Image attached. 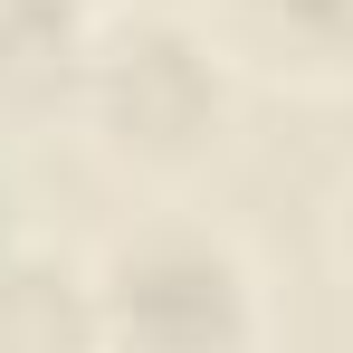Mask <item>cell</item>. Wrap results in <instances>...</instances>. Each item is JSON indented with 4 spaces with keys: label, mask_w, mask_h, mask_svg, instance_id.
Instances as JSON below:
<instances>
[{
    "label": "cell",
    "mask_w": 353,
    "mask_h": 353,
    "mask_svg": "<svg viewBox=\"0 0 353 353\" xmlns=\"http://www.w3.org/2000/svg\"><path fill=\"white\" fill-rule=\"evenodd\" d=\"M230 96H239V67L181 10H134V19L86 29L77 77H67L86 143L134 181H191L230 134Z\"/></svg>",
    "instance_id": "obj_1"
},
{
    "label": "cell",
    "mask_w": 353,
    "mask_h": 353,
    "mask_svg": "<svg viewBox=\"0 0 353 353\" xmlns=\"http://www.w3.org/2000/svg\"><path fill=\"white\" fill-rule=\"evenodd\" d=\"M96 353H268V296L230 230L210 220H134L86 268Z\"/></svg>",
    "instance_id": "obj_2"
},
{
    "label": "cell",
    "mask_w": 353,
    "mask_h": 353,
    "mask_svg": "<svg viewBox=\"0 0 353 353\" xmlns=\"http://www.w3.org/2000/svg\"><path fill=\"white\" fill-rule=\"evenodd\" d=\"M239 77L344 96L353 86V0H201L191 10Z\"/></svg>",
    "instance_id": "obj_3"
},
{
    "label": "cell",
    "mask_w": 353,
    "mask_h": 353,
    "mask_svg": "<svg viewBox=\"0 0 353 353\" xmlns=\"http://www.w3.org/2000/svg\"><path fill=\"white\" fill-rule=\"evenodd\" d=\"M0 353H96V296H86V268L0 248Z\"/></svg>",
    "instance_id": "obj_4"
},
{
    "label": "cell",
    "mask_w": 353,
    "mask_h": 353,
    "mask_svg": "<svg viewBox=\"0 0 353 353\" xmlns=\"http://www.w3.org/2000/svg\"><path fill=\"white\" fill-rule=\"evenodd\" d=\"M334 268H344V277H353V181H344V191H334Z\"/></svg>",
    "instance_id": "obj_5"
}]
</instances>
